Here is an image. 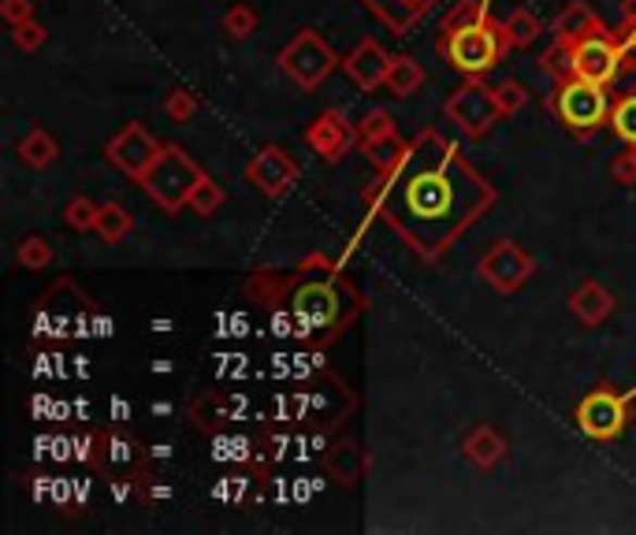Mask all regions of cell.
Listing matches in <instances>:
<instances>
[{
  "mask_svg": "<svg viewBox=\"0 0 636 535\" xmlns=\"http://www.w3.org/2000/svg\"><path fill=\"white\" fill-rule=\"evenodd\" d=\"M201 175L205 172H201V164L187 153V149L164 146L161 157L149 164V172L138 178V186L157 209L175 216V212L190 204V194H194V186L201 183Z\"/></svg>",
  "mask_w": 636,
  "mask_h": 535,
  "instance_id": "obj_6",
  "label": "cell"
},
{
  "mask_svg": "<svg viewBox=\"0 0 636 535\" xmlns=\"http://www.w3.org/2000/svg\"><path fill=\"white\" fill-rule=\"evenodd\" d=\"M93 472L101 480H112L116 490L123 487L130 495L135 484L149 472V453L130 427H97L90 432V458Z\"/></svg>",
  "mask_w": 636,
  "mask_h": 535,
  "instance_id": "obj_5",
  "label": "cell"
},
{
  "mask_svg": "<svg viewBox=\"0 0 636 535\" xmlns=\"http://www.w3.org/2000/svg\"><path fill=\"white\" fill-rule=\"evenodd\" d=\"M611 178L622 186H636V146H625V153L611 160Z\"/></svg>",
  "mask_w": 636,
  "mask_h": 535,
  "instance_id": "obj_40",
  "label": "cell"
},
{
  "mask_svg": "<svg viewBox=\"0 0 636 535\" xmlns=\"http://www.w3.org/2000/svg\"><path fill=\"white\" fill-rule=\"evenodd\" d=\"M424 67L417 64L413 57H406V52H399V57H391V67H387V94L399 97V101H406V97H413L417 89L424 86Z\"/></svg>",
  "mask_w": 636,
  "mask_h": 535,
  "instance_id": "obj_25",
  "label": "cell"
},
{
  "mask_svg": "<svg viewBox=\"0 0 636 535\" xmlns=\"http://www.w3.org/2000/svg\"><path fill=\"white\" fill-rule=\"evenodd\" d=\"M295 401H298V416L290 424L305 427V432H316V435L342 427L347 416L358 409V395H353L335 372H316L313 380L302 383Z\"/></svg>",
  "mask_w": 636,
  "mask_h": 535,
  "instance_id": "obj_7",
  "label": "cell"
},
{
  "mask_svg": "<svg viewBox=\"0 0 636 535\" xmlns=\"http://www.w3.org/2000/svg\"><path fill=\"white\" fill-rule=\"evenodd\" d=\"M12 41L20 45L23 52H38L41 45L49 41V30L41 23L30 20V23H23V26H12Z\"/></svg>",
  "mask_w": 636,
  "mask_h": 535,
  "instance_id": "obj_39",
  "label": "cell"
},
{
  "mask_svg": "<svg viewBox=\"0 0 636 535\" xmlns=\"http://www.w3.org/2000/svg\"><path fill=\"white\" fill-rule=\"evenodd\" d=\"M507 450H510L507 439H502L499 427H491V424H476L473 432H465V439H462V458L481 472L502 465Z\"/></svg>",
  "mask_w": 636,
  "mask_h": 535,
  "instance_id": "obj_20",
  "label": "cell"
},
{
  "mask_svg": "<svg viewBox=\"0 0 636 535\" xmlns=\"http://www.w3.org/2000/svg\"><path fill=\"white\" fill-rule=\"evenodd\" d=\"M246 298L305 350H328L365 316L369 301L328 253H309L298 268H258L242 283Z\"/></svg>",
  "mask_w": 636,
  "mask_h": 535,
  "instance_id": "obj_2",
  "label": "cell"
},
{
  "mask_svg": "<svg viewBox=\"0 0 636 535\" xmlns=\"http://www.w3.org/2000/svg\"><path fill=\"white\" fill-rule=\"evenodd\" d=\"M495 97H499V104H502V112L507 115H517L528 104V89L521 86L517 78H502V83L495 86Z\"/></svg>",
  "mask_w": 636,
  "mask_h": 535,
  "instance_id": "obj_38",
  "label": "cell"
},
{
  "mask_svg": "<svg viewBox=\"0 0 636 535\" xmlns=\"http://www.w3.org/2000/svg\"><path fill=\"white\" fill-rule=\"evenodd\" d=\"M0 15H4L8 26H23L34 20V0H4L0 4Z\"/></svg>",
  "mask_w": 636,
  "mask_h": 535,
  "instance_id": "obj_41",
  "label": "cell"
},
{
  "mask_svg": "<svg viewBox=\"0 0 636 535\" xmlns=\"http://www.w3.org/2000/svg\"><path fill=\"white\" fill-rule=\"evenodd\" d=\"M220 26H224V34L232 41H246V38H253V30H258V12H253L250 4H232L224 12V20H220Z\"/></svg>",
  "mask_w": 636,
  "mask_h": 535,
  "instance_id": "obj_32",
  "label": "cell"
},
{
  "mask_svg": "<svg viewBox=\"0 0 636 535\" xmlns=\"http://www.w3.org/2000/svg\"><path fill=\"white\" fill-rule=\"evenodd\" d=\"M387 67H391V57L384 52V45L376 38H361L347 57H342L339 71L361 89V94H373V89L387 83Z\"/></svg>",
  "mask_w": 636,
  "mask_h": 535,
  "instance_id": "obj_17",
  "label": "cell"
},
{
  "mask_svg": "<svg viewBox=\"0 0 636 535\" xmlns=\"http://www.w3.org/2000/svg\"><path fill=\"white\" fill-rule=\"evenodd\" d=\"M161 149H164V141H157V134L149 130L146 123H127V127L104 146V160H109L120 175L138 183V178L149 172V164L161 157Z\"/></svg>",
  "mask_w": 636,
  "mask_h": 535,
  "instance_id": "obj_14",
  "label": "cell"
},
{
  "mask_svg": "<svg viewBox=\"0 0 636 535\" xmlns=\"http://www.w3.org/2000/svg\"><path fill=\"white\" fill-rule=\"evenodd\" d=\"M164 112H167V120L172 123H190L194 120V112H198V97L190 94V89H172L167 94V101H164Z\"/></svg>",
  "mask_w": 636,
  "mask_h": 535,
  "instance_id": "obj_36",
  "label": "cell"
},
{
  "mask_svg": "<svg viewBox=\"0 0 636 535\" xmlns=\"http://www.w3.org/2000/svg\"><path fill=\"white\" fill-rule=\"evenodd\" d=\"M361 201L376 212L410 253L439 264L458 238L481 223L499 201V190L476 172V164L436 127L410 138V157L391 178H373Z\"/></svg>",
  "mask_w": 636,
  "mask_h": 535,
  "instance_id": "obj_1",
  "label": "cell"
},
{
  "mask_svg": "<svg viewBox=\"0 0 636 535\" xmlns=\"http://www.w3.org/2000/svg\"><path fill=\"white\" fill-rule=\"evenodd\" d=\"M305 141L324 164H342L358 149V123L342 109H328L305 127Z\"/></svg>",
  "mask_w": 636,
  "mask_h": 535,
  "instance_id": "obj_16",
  "label": "cell"
},
{
  "mask_svg": "<svg viewBox=\"0 0 636 535\" xmlns=\"http://www.w3.org/2000/svg\"><path fill=\"white\" fill-rule=\"evenodd\" d=\"M224 201H227L224 186H220L216 178L201 175V183L194 186V194H190V204H187V209H190V212H198L201 220H209V216H216V212L224 209Z\"/></svg>",
  "mask_w": 636,
  "mask_h": 535,
  "instance_id": "obj_29",
  "label": "cell"
},
{
  "mask_svg": "<svg viewBox=\"0 0 636 535\" xmlns=\"http://www.w3.org/2000/svg\"><path fill=\"white\" fill-rule=\"evenodd\" d=\"M64 301V279L52 283V287L38 298V309H34V343H60L67 335H78V327L86 324V294L71 290L67 306Z\"/></svg>",
  "mask_w": 636,
  "mask_h": 535,
  "instance_id": "obj_11",
  "label": "cell"
},
{
  "mask_svg": "<svg viewBox=\"0 0 636 535\" xmlns=\"http://www.w3.org/2000/svg\"><path fill=\"white\" fill-rule=\"evenodd\" d=\"M436 52L465 78H484L510 52L507 23L491 20V8H484L473 23L458 26L450 34H436Z\"/></svg>",
  "mask_w": 636,
  "mask_h": 535,
  "instance_id": "obj_3",
  "label": "cell"
},
{
  "mask_svg": "<svg viewBox=\"0 0 636 535\" xmlns=\"http://www.w3.org/2000/svg\"><path fill=\"white\" fill-rule=\"evenodd\" d=\"M596 30H603V20H599V12L588 0H570V4L551 20L554 41H565V45H577L581 38H588V34H596Z\"/></svg>",
  "mask_w": 636,
  "mask_h": 535,
  "instance_id": "obj_22",
  "label": "cell"
},
{
  "mask_svg": "<svg viewBox=\"0 0 636 535\" xmlns=\"http://www.w3.org/2000/svg\"><path fill=\"white\" fill-rule=\"evenodd\" d=\"M57 157H60V146L46 127H34L30 134L20 138V160L26 167H34V172H46Z\"/></svg>",
  "mask_w": 636,
  "mask_h": 535,
  "instance_id": "obj_27",
  "label": "cell"
},
{
  "mask_svg": "<svg viewBox=\"0 0 636 535\" xmlns=\"http://www.w3.org/2000/svg\"><path fill=\"white\" fill-rule=\"evenodd\" d=\"M540 34H544V23L536 20L528 8H517V12H510V20H507L510 49H533V45L540 41Z\"/></svg>",
  "mask_w": 636,
  "mask_h": 535,
  "instance_id": "obj_28",
  "label": "cell"
},
{
  "mask_svg": "<svg viewBox=\"0 0 636 535\" xmlns=\"http://www.w3.org/2000/svg\"><path fill=\"white\" fill-rule=\"evenodd\" d=\"M614 306H618V298L603 287V283H596V279H585L577 290L570 294V312L581 320V324H588V327L607 324Z\"/></svg>",
  "mask_w": 636,
  "mask_h": 535,
  "instance_id": "obj_21",
  "label": "cell"
},
{
  "mask_svg": "<svg viewBox=\"0 0 636 535\" xmlns=\"http://www.w3.org/2000/svg\"><path fill=\"white\" fill-rule=\"evenodd\" d=\"M361 4H365L391 34L410 38L413 26H417L421 20H428V15L436 12L439 0H361Z\"/></svg>",
  "mask_w": 636,
  "mask_h": 535,
  "instance_id": "obj_19",
  "label": "cell"
},
{
  "mask_svg": "<svg viewBox=\"0 0 636 535\" xmlns=\"http://www.w3.org/2000/svg\"><path fill=\"white\" fill-rule=\"evenodd\" d=\"M484 8H491L488 0H458L454 8L447 12V20L439 23V34H450V30H458V26H465V23H473L476 15L484 12Z\"/></svg>",
  "mask_w": 636,
  "mask_h": 535,
  "instance_id": "obj_37",
  "label": "cell"
},
{
  "mask_svg": "<svg viewBox=\"0 0 636 535\" xmlns=\"http://www.w3.org/2000/svg\"><path fill=\"white\" fill-rule=\"evenodd\" d=\"M573 421H577V427L588 435V439L614 443V439H622V435L629 432L633 401L625 398L618 387H611V383H599V387H591L588 395L577 401Z\"/></svg>",
  "mask_w": 636,
  "mask_h": 535,
  "instance_id": "obj_9",
  "label": "cell"
},
{
  "mask_svg": "<svg viewBox=\"0 0 636 535\" xmlns=\"http://www.w3.org/2000/svg\"><path fill=\"white\" fill-rule=\"evenodd\" d=\"M97 235H101L104 246H120L127 242V235L135 231V212L120 201H104L101 204V216H97Z\"/></svg>",
  "mask_w": 636,
  "mask_h": 535,
  "instance_id": "obj_26",
  "label": "cell"
},
{
  "mask_svg": "<svg viewBox=\"0 0 636 535\" xmlns=\"http://www.w3.org/2000/svg\"><path fill=\"white\" fill-rule=\"evenodd\" d=\"M387 134H399L395 130V115L387 109H369L358 120V146H369V141L387 138Z\"/></svg>",
  "mask_w": 636,
  "mask_h": 535,
  "instance_id": "obj_35",
  "label": "cell"
},
{
  "mask_svg": "<svg viewBox=\"0 0 636 535\" xmlns=\"http://www.w3.org/2000/svg\"><path fill=\"white\" fill-rule=\"evenodd\" d=\"M547 112L554 115L562 130H570L577 141H591L603 127H611V109L614 97L607 94V86L588 83V78L573 75L565 83H554L547 94Z\"/></svg>",
  "mask_w": 636,
  "mask_h": 535,
  "instance_id": "obj_4",
  "label": "cell"
},
{
  "mask_svg": "<svg viewBox=\"0 0 636 535\" xmlns=\"http://www.w3.org/2000/svg\"><path fill=\"white\" fill-rule=\"evenodd\" d=\"M611 130L625 141V146H636V89H629V94H622V97H614Z\"/></svg>",
  "mask_w": 636,
  "mask_h": 535,
  "instance_id": "obj_30",
  "label": "cell"
},
{
  "mask_svg": "<svg viewBox=\"0 0 636 535\" xmlns=\"http://www.w3.org/2000/svg\"><path fill=\"white\" fill-rule=\"evenodd\" d=\"M190 421H194V427H198V432H205V435L227 432V427L235 424L232 398L220 395V390H201V395L190 401Z\"/></svg>",
  "mask_w": 636,
  "mask_h": 535,
  "instance_id": "obj_23",
  "label": "cell"
},
{
  "mask_svg": "<svg viewBox=\"0 0 636 535\" xmlns=\"http://www.w3.org/2000/svg\"><path fill=\"white\" fill-rule=\"evenodd\" d=\"M358 149L369 157V164H373L376 178H391L402 167V160L410 157V141L399 138V134H387V138H376V141H369V146H358Z\"/></svg>",
  "mask_w": 636,
  "mask_h": 535,
  "instance_id": "obj_24",
  "label": "cell"
},
{
  "mask_svg": "<svg viewBox=\"0 0 636 535\" xmlns=\"http://www.w3.org/2000/svg\"><path fill=\"white\" fill-rule=\"evenodd\" d=\"M276 64L298 89L313 94L316 86H324L335 75V71L342 67V57L321 38V34L313 30V26H302V30H298L295 38H290L279 49Z\"/></svg>",
  "mask_w": 636,
  "mask_h": 535,
  "instance_id": "obj_8",
  "label": "cell"
},
{
  "mask_svg": "<svg viewBox=\"0 0 636 535\" xmlns=\"http://www.w3.org/2000/svg\"><path fill=\"white\" fill-rule=\"evenodd\" d=\"M540 67H544V75L554 78V83H565V78H573V45L551 41L544 49V57H540Z\"/></svg>",
  "mask_w": 636,
  "mask_h": 535,
  "instance_id": "obj_33",
  "label": "cell"
},
{
  "mask_svg": "<svg viewBox=\"0 0 636 535\" xmlns=\"http://www.w3.org/2000/svg\"><path fill=\"white\" fill-rule=\"evenodd\" d=\"M476 272L499 294H517L536 275V261L521 249L514 238H495V242L476 257Z\"/></svg>",
  "mask_w": 636,
  "mask_h": 535,
  "instance_id": "obj_12",
  "label": "cell"
},
{
  "mask_svg": "<svg viewBox=\"0 0 636 535\" xmlns=\"http://www.w3.org/2000/svg\"><path fill=\"white\" fill-rule=\"evenodd\" d=\"M97 216H101V204H97L90 194H75V198L67 201V209H64V220H67L71 231H93Z\"/></svg>",
  "mask_w": 636,
  "mask_h": 535,
  "instance_id": "obj_34",
  "label": "cell"
},
{
  "mask_svg": "<svg viewBox=\"0 0 636 535\" xmlns=\"http://www.w3.org/2000/svg\"><path fill=\"white\" fill-rule=\"evenodd\" d=\"M15 264L26 268V272H41V268L52 264V246L41 235H26L20 246H15Z\"/></svg>",
  "mask_w": 636,
  "mask_h": 535,
  "instance_id": "obj_31",
  "label": "cell"
},
{
  "mask_svg": "<svg viewBox=\"0 0 636 535\" xmlns=\"http://www.w3.org/2000/svg\"><path fill=\"white\" fill-rule=\"evenodd\" d=\"M246 183L253 186L264 198H287L290 190H295L298 175H302V167H298V160L287 153L283 146H264L253 153V160L246 164Z\"/></svg>",
  "mask_w": 636,
  "mask_h": 535,
  "instance_id": "obj_15",
  "label": "cell"
},
{
  "mask_svg": "<svg viewBox=\"0 0 636 535\" xmlns=\"http://www.w3.org/2000/svg\"><path fill=\"white\" fill-rule=\"evenodd\" d=\"M444 115L465 134V138L481 141V138H488L495 130V123L507 112H502L499 97H495V86H488L484 78H465V83L444 101Z\"/></svg>",
  "mask_w": 636,
  "mask_h": 535,
  "instance_id": "obj_10",
  "label": "cell"
},
{
  "mask_svg": "<svg viewBox=\"0 0 636 535\" xmlns=\"http://www.w3.org/2000/svg\"><path fill=\"white\" fill-rule=\"evenodd\" d=\"M321 465L339 487H358L369 476V450L358 439H335L324 450Z\"/></svg>",
  "mask_w": 636,
  "mask_h": 535,
  "instance_id": "obj_18",
  "label": "cell"
},
{
  "mask_svg": "<svg viewBox=\"0 0 636 535\" xmlns=\"http://www.w3.org/2000/svg\"><path fill=\"white\" fill-rule=\"evenodd\" d=\"M625 71V41L618 30H596L588 38L573 45V75L588 78V83L611 86Z\"/></svg>",
  "mask_w": 636,
  "mask_h": 535,
  "instance_id": "obj_13",
  "label": "cell"
}]
</instances>
